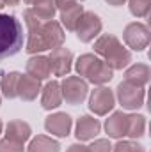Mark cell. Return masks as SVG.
Segmentation results:
<instances>
[{"mask_svg":"<svg viewBox=\"0 0 151 152\" xmlns=\"http://www.w3.org/2000/svg\"><path fill=\"white\" fill-rule=\"evenodd\" d=\"M25 152H61V143L57 140H53L52 136L38 134L30 140Z\"/></svg>","mask_w":151,"mask_h":152,"instance_id":"20","label":"cell"},{"mask_svg":"<svg viewBox=\"0 0 151 152\" xmlns=\"http://www.w3.org/2000/svg\"><path fill=\"white\" fill-rule=\"evenodd\" d=\"M128 7L135 18H146L150 14L151 0H128Z\"/></svg>","mask_w":151,"mask_h":152,"instance_id":"24","label":"cell"},{"mask_svg":"<svg viewBox=\"0 0 151 152\" xmlns=\"http://www.w3.org/2000/svg\"><path fill=\"white\" fill-rule=\"evenodd\" d=\"M114 96L124 110H139L144 106L146 90H144V87H137V85H132L128 81H121L117 85Z\"/></svg>","mask_w":151,"mask_h":152,"instance_id":"5","label":"cell"},{"mask_svg":"<svg viewBox=\"0 0 151 152\" xmlns=\"http://www.w3.org/2000/svg\"><path fill=\"white\" fill-rule=\"evenodd\" d=\"M30 136H32V129L23 120L16 118V120H11L5 126V138H9V140H14V142L25 145V142L30 140Z\"/></svg>","mask_w":151,"mask_h":152,"instance_id":"18","label":"cell"},{"mask_svg":"<svg viewBox=\"0 0 151 152\" xmlns=\"http://www.w3.org/2000/svg\"><path fill=\"white\" fill-rule=\"evenodd\" d=\"M101 28H103V23H101L100 16L91 11H84L75 32L80 42H91V41H94V37H98L101 34Z\"/></svg>","mask_w":151,"mask_h":152,"instance_id":"9","label":"cell"},{"mask_svg":"<svg viewBox=\"0 0 151 152\" xmlns=\"http://www.w3.org/2000/svg\"><path fill=\"white\" fill-rule=\"evenodd\" d=\"M23 20L27 25V42H25V51L29 55H39L46 50H55L64 46L66 34L64 28L61 27L59 21L50 20V21H39L32 14L30 7L25 9Z\"/></svg>","mask_w":151,"mask_h":152,"instance_id":"1","label":"cell"},{"mask_svg":"<svg viewBox=\"0 0 151 152\" xmlns=\"http://www.w3.org/2000/svg\"><path fill=\"white\" fill-rule=\"evenodd\" d=\"M23 48V27L13 14L0 12V60L16 55Z\"/></svg>","mask_w":151,"mask_h":152,"instance_id":"3","label":"cell"},{"mask_svg":"<svg viewBox=\"0 0 151 152\" xmlns=\"http://www.w3.org/2000/svg\"><path fill=\"white\" fill-rule=\"evenodd\" d=\"M94 53L101 57L114 71L126 69L132 62V51L123 46V42L114 34H101L94 41Z\"/></svg>","mask_w":151,"mask_h":152,"instance_id":"2","label":"cell"},{"mask_svg":"<svg viewBox=\"0 0 151 152\" xmlns=\"http://www.w3.org/2000/svg\"><path fill=\"white\" fill-rule=\"evenodd\" d=\"M23 2H25V4H27V5H32V4H36V2H38V0H23Z\"/></svg>","mask_w":151,"mask_h":152,"instance_id":"32","label":"cell"},{"mask_svg":"<svg viewBox=\"0 0 151 152\" xmlns=\"http://www.w3.org/2000/svg\"><path fill=\"white\" fill-rule=\"evenodd\" d=\"M71 126H73V118L66 112H57V113H52L44 118L46 133H50L52 136H57V138H66L71 133Z\"/></svg>","mask_w":151,"mask_h":152,"instance_id":"10","label":"cell"},{"mask_svg":"<svg viewBox=\"0 0 151 152\" xmlns=\"http://www.w3.org/2000/svg\"><path fill=\"white\" fill-rule=\"evenodd\" d=\"M105 133L109 138L114 140H121L123 136H126V113L123 110L114 112L105 120Z\"/></svg>","mask_w":151,"mask_h":152,"instance_id":"15","label":"cell"},{"mask_svg":"<svg viewBox=\"0 0 151 152\" xmlns=\"http://www.w3.org/2000/svg\"><path fill=\"white\" fill-rule=\"evenodd\" d=\"M30 11L39 21H50V20H53V16L57 12L55 0H38L36 4H32Z\"/></svg>","mask_w":151,"mask_h":152,"instance_id":"23","label":"cell"},{"mask_svg":"<svg viewBox=\"0 0 151 152\" xmlns=\"http://www.w3.org/2000/svg\"><path fill=\"white\" fill-rule=\"evenodd\" d=\"M75 69L80 78H84L85 81H91L98 87L109 83L114 78V69L94 53L80 55L75 62Z\"/></svg>","mask_w":151,"mask_h":152,"instance_id":"4","label":"cell"},{"mask_svg":"<svg viewBox=\"0 0 151 152\" xmlns=\"http://www.w3.org/2000/svg\"><path fill=\"white\" fill-rule=\"evenodd\" d=\"M0 152H25V147H23V143H18V142L4 136L0 140Z\"/></svg>","mask_w":151,"mask_h":152,"instance_id":"26","label":"cell"},{"mask_svg":"<svg viewBox=\"0 0 151 152\" xmlns=\"http://www.w3.org/2000/svg\"><path fill=\"white\" fill-rule=\"evenodd\" d=\"M50 58V66H52V75L53 76H68L71 67H73V53L71 50L61 46L52 50V53L48 55Z\"/></svg>","mask_w":151,"mask_h":152,"instance_id":"11","label":"cell"},{"mask_svg":"<svg viewBox=\"0 0 151 152\" xmlns=\"http://www.w3.org/2000/svg\"><path fill=\"white\" fill-rule=\"evenodd\" d=\"M0 104H2V97H0Z\"/></svg>","mask_w":151,"mask_h":152,"instance_id":"35","label":"cell"},{"mask_svg":"<svg viewBox=\"0 0 151 152\" xmlns=\"http://www.w3.org/2000/svg\"><path fill=\"white\" fill-rule=\"evenodd\" d=\"M76 2H78V0H55V7H57V11H62V9L73 5Z\"/></svg>","mask_w":151,"mask_h":152,"instance_id":"28","label":"cell"},{"mask_svg":"<svg viewBox=\"0 0 151 152\" xmlns=\"http://www.w3.org/2000/svg\"><path fill=\"white\" fill-rule=\"evenodd\" d=\"M27 75L36 78L39 81L43 80H48L52 76V66H50V58L44 57V55H32L29 60H27Z\"/></svg>","mask_w":151,"mask_h":152,"instance_id":"14","label":"cell"},{"mask_svg":"<svg viewBox=\"0 0 151 152\" xmlns=\"http://www.w3.org/2000/svg\"><path fill=\"white\" fill-rule=\"evenodd\" d=\"M146 133V117L139 113L126 115V136L130 140H137Z\"/></svg>","mask_w":151,"mask_h":152,"instance_id":"22","label":"cell"},{"mask_svg":"<svg viewBox=\"0 0 151 152\" xmlns=\"http://www.w3.org/2000/svg\"><path fill=\"white\" fill-rule=\"evenodd\" d=\"M82 14H84V5L80 2H76L73 5L62 9L61 11V27H64L70 32H75V28H76V25H78V21H80V18H82Z\"/></svg>","mask_w":151,"mask_h":152,"instance_id":"19","label":"cell"},{"mask_svg":"<svg viewBox=\"0 0 151 152\" xmlns=\"http://www.w3.org/2000/svg\"><path fill=\"white\" fill-rule=\"evenodd\" d=\"M20 76L21 73L11 71L0 78V90L5 99H16L18 97V85H20Z\"/></svg>","mask_w":151,"mask_h":152,"instance_id":"21","label":"cell"},{"mask_svg":"<svg viewBox=\"0 0 151 152\" xmlns=\"http://www.w3.org/2000/svg\"><path fill=\"white\" fill-rule=\"evenodd\" d=\"M87 149L89 152H112V143L109 142V138H100L94 140Z\"/></svg>","mask_w":151,"mask_h":152,"instance_id":"27","label":"cell"},{"mask_svg":"<svg viewBox=\"0 0 151 152\" xmlns=\"http://www.w3.org/2000/svg\"><path fill=\"white\" fill-rule=\"evenodd\" d=\"M61 94H62V101H66L71 106H76L85 101L89 94V85L80 76H66L61 81Z\"/></svg>","mask_w":151,"mask_h":152,"instance_id":"6","label":"cell"},{"mask_svg":"<svg viewBox=\"0 0 151 152\" xmlns=\"http://www.w3.org/2000/svg\"><path fill=\"white\" fill-rule=\"evenodd\" d=\"M123 41L133 51H144L150 46L151 32L148 28V25H144L141 21H132L123 30Z\"/></svg>","mask_w":151,"mask_h":152,"instance_id":"7","label":"cell"},{"mask_svg":"<svg viewBox=\"0 0 151 152\" xmlns=\"http://www.w3.org/2000/svg\"><path fill=\"white\" fill-rule=\"evenodd\" d=\"M41 94V81L32 78L29 75H21L20 76V85H18V97L21 101H34L38 99V96Z\"/></svg>","mask_w":151,"mask_h":152,"instance_id":"16","label":"cell"},{"mask_svg":"<svg viewBox=\"0 0 151 152\" xmlns=\"http://www.w3.org/2000/svg\"><path fill=\"white\" fill-rule=\"evenodd\" d=\"M4 2V5H18L21 0H2Z\"/></svg>","mask_w":151,"mask_h":152,"instance_id":"31","label":"cell"},{"mask_svg":"<svg viewBox=\"0 0 151 152\" xmlns=\"http://www.w3.org/2000/svg\"><path fill=\"white\" fill-rule=\"evenodd\" d=\"M151 69L148 64H132L124 71V81L137 85V87H146L150 81Z\"/></svg>","mask_w":151,"mask_h":152,"instance_id":"17","label":"cell"},{"mask_svg":"<svg viewBox=\"0 0 151 152\" xmlns=\"http://www.w3.org/2000/svg\"><path fill=\"white\" fill-rule=\"evenodd\" d=\"M101 131V124L98 118L91 117V115H82L76 118L75 124V136L78 142H89L94 140Z\"/></svg>","mask_w":151,"mask_h":152,"instance_id":"12","label":"cell"},{"mask_svg":"<svg viewBox=\"0 0 151 152\" xmlns=\"http://www.w3.org/2000/svg\"><path fill=\"white\" fill-rule=\"evenodd\" d=\"M62 103V94H61V83L57 80L48 81L44 87H41V106L46 112H52L59 108Z\"/></svg>","mask_w":151,"mask_h":152,"instance_id":"13","label":"cell"},{"mask_svg":"<svg viewBox=\"0 0 151 152\" xmlns=\"http://www.w3.org/2000/svg\"><path fill=\"white\" fill-rule=\"evenodd\" d=\"M2 129H4V124H2V120H0V134H2Z\"/></svg>","mask_w":151,"mask_h":152,"instance_id":"33","label":"cell"},{"mask_svg":"<svg viewBox=\"0 0 151 152\" xmlns=\"http://www.w3.org/2000/svg\"><path fill=\"white\" fill-rule=\"evenodd\" d=\"M2 7H5V5H4V2H2V0H0V9H2Z\"/></svg>","mask_w":151,"mask_h":152,"instance_id":"34","label":"cell"},{"mask_svg":"<svg viewBox=\"0 0 151 152\" xmlns=\"http://www.w3.org/2000/svg\"><path fill=\"white\" fill-rule=\"evenodd\" d=\"M112 152H146V151L135 140H119L115 145H112Z\"/></svg>","mask_w":151,"mask_h":152,"instance_id":"25","label":"cell"},{"mask_svg":"<svg viewBox=\"0 0 151 152\" xmlns=\"http://www.w3.org/2000/svg\"><path fill=\"white\" fill-rule=\"evenodd\" d=\"M114 106H115V96H114V90L101 85L98 88H94L89 96V110L94 115H109V112H112Z\"/></svg>","mask_w":151,"mask_h":152,"instance_id":"8","label":"cell"},{"mask_svg":"<svg viewBox=\"0 0 151 152\" xmlns=\"http://www.w3.org/2000/svg\"><path fill=\"white\" fill-rule=\"evenodd\" d=\"M109 5H112V7H119V5H123L126 0H105Z\"/></svg>","mask_w":151,"mask_h":152,"instance_id":"30","label":"cell"},{"mask_svg":"<svg viewBox=\"0 0 151 152\" xmlns=\"http://www.w3.org/2000/svg\"><path fill=\"white\" fill-rule=\"evenodd\" d=\"M66 152H89V149H87L85 145H82V143H73V145L68 147Z\"/></svg>","mask_w":151,"mask_h":152,"instance_id":"29","label":"cell"}]
</instances>
